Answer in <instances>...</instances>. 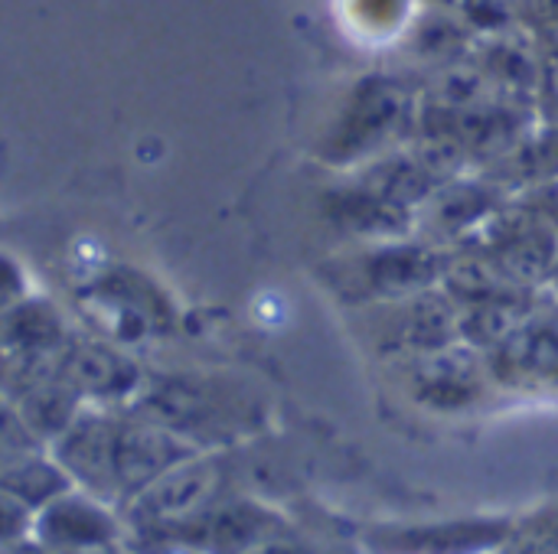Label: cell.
Returning <instances> with one entry per match:
<instances>
[{"label":"cell","instance_id":"obj_8","mask_svg":"<svg viewBox=\"0 0 558 554\" xmlns=\"http://www.w3.org/2000/svg\"><path fill=\"white\" fill-rule=\"evenodd\" d=\"M415 395L432 408H461L484 389L481 362L464 346H441L422 356L412 372Z\"/></svg>","mask_w":558,"mask_h":554},{"label":"cell","instance_id":"obj_10","mask_svg":"<svg viewBox=\"0 0 558 554\" xmlns=\"http://www.w3.org/2000/svg\"><path fill=\"white\" fill-rule=\"evenodd\" d=\"M441 261L428 248H386L369 261V278L386 291H415L441 274Z\"/></svg>","mask_w":558,"mask_h":554},{"label":"cell","instance_id":"obj_6","mask_svg":"<svg viewBox=\"0 0 558 554\" xmlns=\"http://www.w3.org/2000/svg\"><path fill=\"white\" fill-rule=\"evenodd\" d=\"M33 539L49 554L72 552L101 542H128V529L121 509L69 487L56 500H49L33 522Z\"/></svg>","mask_w":558,"mask_h":554},{"label":"cell","instance_id":"obj_16","mask_svg":"<svg viewBox=\"0 0 558 554\" xmlns=\"http://www.w3.org/2000/svg\"><path fill=\"white\" fill-rule=\"evenodd\" d=\"M553 85H556V95H558V65H556V75H553Z\"/></svg>","mask_w":558,"mask_h":554},{"label":"cell","instance_id":"obj_12","mask_svg":"<svg viewBox=\"0 0 558 554\" xmlns=\"http://www.w3.org/2000/svg\"><path fill=\"white\" fill-rule=\"evenodd\" d=\"M23 300H26V274L10 255L0 251V313L13 310Z\"/></svg>","mask_w":558,"mask_h":554},{"label":"cell","instance_id":"obj_7","mask_svg":"<svg viewBox=\"0 0 558 554\" xmlns=\"http://www.w3.org/2000/svg\"><path fill=\"white\" fill-rule=\"evenodd\" d=\"M281 532H288V526L268 506L255 500H219L180 535V549L199 554H248Z\"/></svg>","mask_w":558,"mask_h":554},{"label":"cell","instance_id":"obj_9","mask_svg":"<svg viewBox=\"0 0 558 554\" xmlns=\"http://www.w3.org/2000/svg\"><path fill=\"white\" fill-rule=\"evenodd\" d=\"M497 362L520 382H558V330L543 320H523L497 349Z\"/></svg>","mask_w":558,"mask_h":554},{"label":"cell","instance_id":"obj_15","mask_svg":"<svg viewBox=\"0 0 558 554\" xmlns=\"http://www.w3.org/2000/svg\"><path fill=\"white\" fill-rule=\"evenodd\" d=\"M543 13H546V20L558 29V0H543Z\"/></svg>","mask_w":558,"mask_h":554},{"label":"cell","instance_id":"obj_3","mask_svg":"<svg viewBox=\"0 0 558 554\" xmlns=\"http://www.w3.org/2000/svg\"><path fill=\"white\" fill-rule=\"evenodd\" d=\"M193 441L183 434L137 415V411H121L118 434H114V490H118V509L147 490L157 477L173 470L177 464L190 460L199 454Z\"/></svg>","mask_w":558,"mask_h":554},{"label":"cell","instance_id":"obj_4","mask_svg":"<svg viewBox=\"0 0 558 554\" xmlns=\"http://www.w3.org/2000/svg\"><path fill=\"white\" fill-rule=\"evenodd\" d=\"M412 114V95L402 82L389 75H369L363 78L337 121L333 131V153L337 157H360L369 150H379L399 127H405Z\"/></svg>","mask_w":558,"mask_h":554},{"label":"cell","instance_id":"obj_14","mask_svg":"<svg viewBox=\"0 0 558 554\" xmlns=\"http://www.w3.org/2000/svg\"><path fill=\"white\" fill-rule=\"evenodd\" d=\"M507 554H558V539H549V535H530V539L510 545Z\"/></svg>","mask_w":558,"mask_h":554},{"label":"cell","instance_id":"obj_17","mask_svg":"<svg viewBox=\"0 0 558 554\" xmlns=\"http://www.w3.org/2000/svg\"><path fill=\"white\" fill-rule=\"evenodd\" d=\"M0 554H3V549H0Z\"/></svg>","mask_w":558,"mask_h":554},{"label":"cell","instance_id":"obj_2","mask_svg":"<svg viewBox=\"0 0 558 554\" xmlns=\"http://www.w3.org/2000/svg\"><path fill=\"white\" fill-rule=\"evenodd\" d=\"M121 411L101 405H82L59 438L49 441L46 454L69 477L75 490H85L118 506L114 490V434Z\"/></svg>","mask_w":558,"mask_h":554},{"label":"cell","instance_id":"obj_11","mask_svg":"<svg viewBox=\"0 0 558 554\" xmlns=\"http://www.w3.org/2000/svg\"><path fill=\"white\" fill-rule=\"evenodd\" d=\"M33 522L36 509L7 483H0V549L33 539Z\"/></svg>","mask_w":558,"mask_h":554},{"label":"cell","instance_id":"obj_1","mask_svg":"<svg viewBox=\"0 0 558 554\" xmlns=\"http://www.w3.org/2000/svg\"><path fill=\"white\" fill-rule=\"evenodd\" d=\"M222 460L193 454L121 506L128 545H180V535L222 500Z\"/></svg>","mask_w":558,"mask_h":554},{"label":"cell","instance_id":"obj_18","mask_svg":"<svg viewBox=\"0 0 558 554\" xmlns=\"http://www.w3.org/2000/svg\"><path fill=\"white\" fill-rule=\"evenodd\" d=\"M131 554H134V552H131ZM137 554H141V552H137Z\"/></svg>","mask_w":558,"mask_h":554},{"label":"cell","instance_id":"obj_5","mask_svg":"<svg viewBox=\"0 0 558 554\" xmlns=\"http://www.w3.org/2000/svg\"><path fill=\"white\" fill-rule=\"evenodd\" d=\"M56 376L85 405L101 408H128L147 379L128 353L98 340H69L59 353Z\"/></svg>","mask_w":558,"mask_h":554},{"label":"cell","instance_id":"obj_13","mask_svg":"<svg viewBox=\"0 0 558 554\" xmlns=\"http://www.w3.org/2000/svg\"><path fill=\"white\" fill-rule=\"evenodd\" d=\"M248 554H317L307 542H298L291 532H281V535H275V539H268L265 545H258V549H252Z\"/></svg>","mask_w":558,"mask_h":554}]
</instances>
